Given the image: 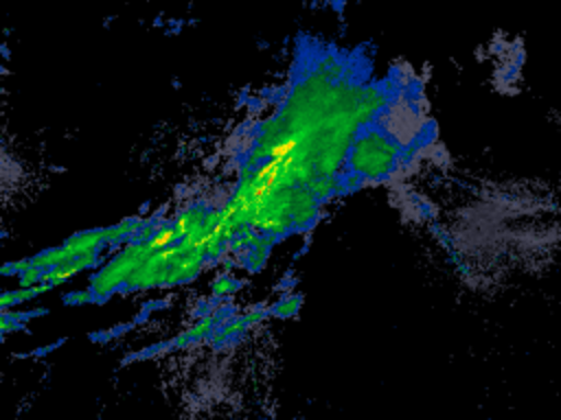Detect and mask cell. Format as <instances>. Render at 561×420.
Returning <instances> with one entry per match:
<instances>
[{
    "label": "cell",
    "instance_id": "1",
    "mask_svg": "<svg viewBox=\"0 0 561 420\" xmlns=\"http://www.w3.org/2000/svg\"><path fill=\"white\" fill-rule=\"evenodd\" d=\"M48 289H53L50 284H46V282H39L37 287H28V289H15V291H7V293H2V298H0V304H2V308L4 311H9V306H13V304H20V302H26V300H31V298H37L39 293H44V291H48Z\"/></svg>",
    "mask_w": 561,
    "mask_h": 420
},
{
    "label": "cell",
    "instance_id": "2",
    "mask_svg": "<svg viewBox=\"0 0 561 420\" xmlns=\"http://www.w3.org/2000/svg\"><path fill=\"white\" fill-rule=\"evenodd\" d=\"M298 306H300V295H291V298L280 300V302L272 308V313H274V315H280V317H291V315H296Z\"/></svg>",
    "mask_w": 561,
    "mask_h": 420
},
{
    "label": "cell",
    "instance_id": "3",
    "mask_svg": "<svg viewBox=\"0 0 561 420\" xmlns=\"http://www.w3.org/2000/svg\"><path fill=\"white\" fill-rule=\"evenodd\" d=\"M237 282H234V278H230V276H221V278H217L215 282H213V293L217 295V298H228L230 293H234L237 291Z\"/></svg>",
    "mask_w": 561,
    "mask_h": 420
},
{
    "label": "cell",
    "instance_id": "4",
    "mask_svg": "<svg viewBox=\"0 0 561 420\" xmlns=\"http://www.w3.org/2000/svg\"><path fill=\"white\" fill-rule=\"evenodd\" d=\"M92 298H94V293H92L90 289H85V291L68 293V295H66V302H68V304H85V302H90Z\"/></svg>",
    "mask_w": 561,
    "mask_h": 420
},
{
    "label": "cell",
    "instance_id": "5",
    "mask_svg": "<svg viewBox=\"0 0 561 420\" xmlns=\"http://www.w3.org/2000/svg\"><path fill=\"white\" fill-rule=\"evenodd\" d=\"M263 317H267V311H250L243 315V322H245V326H252V324L261 322Z\"/></svg>",
    "mask_w": 561,
    "mask_h": 420
}]
</instances>
